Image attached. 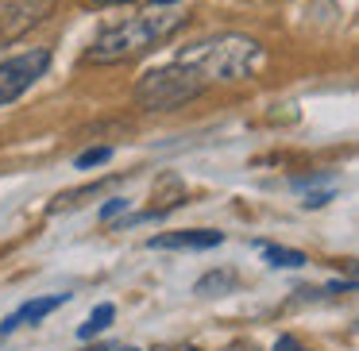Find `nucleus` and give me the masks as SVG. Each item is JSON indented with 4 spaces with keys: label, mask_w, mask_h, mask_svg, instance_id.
Returning <instances> with one entry per match:
<instances>
[{
    "label": "nucleus",
    "mask_w": 359,
    "mask_h": 351,
    "mask_svg": "<svg viewBox=\"0 0 359 351\" xmlns=\"http://www.w3.org/2000/svg\"><path fill=\"white\" fill-rule=\"evenodd\" d=\"M186 27V16L178 8L170 12H147V16H135V20H124V24L109 27L93 39L86 62H97V66H112V62H132V58L147 55L151 47H163L170 35H178Z\"/></svg>",
    "instance_id": "obj_1"
},
{
    "label": "nucleus",
    "mask_w": 359,
    "mask_h": 351,
    "mask_svg": "<svg viewBox=\"0 0 359 351\" xmlns=\"http://www.w3.org/2000/svg\"><path fill=\"white\" fill-rule=\"evenodd\" d=\"M178 62L194 66L205 85H217V81H248L263 66V43L251 39V35H236V32L212 35V39H201L194 47H186L178 55Z\"/></svg>",
    "instance_id": "obj_2"
},
{
    "label": "nucleus",
    "mask_w": 359,
    "mask_h": 351,
    "mask_svg": "<svg viewBox=\"0 0 359 351\" xmlns=\"http://www.w3.org/2000/svg\"><path fill=\"white\" fill-rule=\"evenodd\" d=\"M205 89L209 85L201 81V74H197L194 66L170 62V66H158V70L143 74L140 85H135V101L147 112H170V109H178V104L201 97Z\"/></svg>",
    "instance_id": "obj_3"
},
{
    "label": "nucleus",
    "mask_w": 359,
    "mask_h": 351,
    "mask_svg": "<svg viewBox=\"0 0 359 351\" xmlns=\"http://www.w3.org/2000/svg\"><path fill=\"white\" fill-rule=\"evenodd\" d=\"M50 70V50L47 47H35V50H24V55L0 62V109L12 104L16 97H24L43 74Z\"/></svg>",
    "instance_id": "obj_4"
},
{
    "label": "nucleus",
    "mask_w": 359,
    "mask_h": 351,
    "mask_svg": "<svg viewBox=\"0 0 359 351\" xmlns=\"http://www.w3.org/2000/svg\"><path fill=\"white\" fill-rule=\"evenodd\" d=\"M55 12V0H0V47L24 39Z\"/></svg>",
    "instance_id": "obj_5"
},
{
    "label": "nucleus",
    "mask_w": 359,
    "mask_h": 351,
    "mask_svg": "<svg viewBox=\"0 0 359 351\" xmlns=\"http://www.w3.org/2000/svg\"><path fill=\"white\" fill-rule=\"evenodd\" d=\"M224 235L209 232V228H197V232H170V235H155L147 247H182V251H205V247H220Z\"/></svg>",
    "instance_id": "obj_6"
},
{
    "label": "nucleus",
    "mask_w": 359,
    "mask_h": 351,
    "mask_svg": "<svg viewBox=\"0 0 359 351\" xmlns=\"http://www.w3.org/2000/svg\"><path fill=\"white\" fill-rule=\"evenodd\" d=\"M70 301V294H55V297H39V301H27L24 309L16 312V320H27V324H39L43 317H50V312L58 309V305Z\"/></svg>",
    "instance_id": "obj_7"
},
{
    "label": "nucleus",
    "mask_w": 359,
    "mask_h": 351,
    "mask_svg": "<svg viewBox=\"0 0 359 351\" xmlns=\"http://www.w3.org/2000/svg\"><path fill=\"white\" fill-rule=\"evenodd\" d=\"M112 317H116V305H109V301H104V305H97V309L89 312V320L78 328V336H81V340H89V336L104 332V328L112 324Z\"/></svg>",
    "instance_id": "obj_8"
},
{
    "label": "nucleus",
    "mask_w": 359,
    "mask_h": 351,
    "mask_svg": "<svg viewBox=\"0 0 359 351\" xmlns=\"http://www.w3.org/2000/svg\"><path fill=\"white\" fill-rule=\"evenodd\" d=\"M263 255H266L271 266H286V270H297V266L309 263V259H305L302 251H294V247H263Z\"/></svg>",
    "instance_id": "obj_9"
},
{
    "label": "nucleus",
    "mask_w": 359,
    "mask_h": 351,
    "mask_svg": "<svg viewBox=\"0 0 359 351\" xmlns=\"http://www.w3.org/2000/svg\"><path fill=\"white\" fill-rule=\"evenodd\" d=\"M236 286V274L232 270H220V274H209V278L197 282V294L201 297H212V294H224V289Z\"/></svg>",
    "instance_id": "obj_10"
},
{
    "label": "nucleus",
    "mask_w": 359,
    "mask_h": 351,
    "mask_svg": "<svg viewBox=\"0 0 359 351\" xmlns=\"http://www.w3.org/2000/svg\"><path fill=\"white\" fill-rule=\"evenodd\" d=\"M112 158V147H93V151H81L78 158H74V166L78 170H93V166H104Z\"/></svg>",
    "instance_id": "obj_11"
},
{
    "label": "nucleus",
    "mask_w": 359,
    "mask_h": 351,
    "mask_svg": "<svg viewBox=\"0 0 359 351\" xmlns=\"http://www.w3.org/2000/svg\"><path fill=\"white\" fill-rule=\"evenodd\" d=\"M124 209H128L124 197H112V201H104V205H101V220H112L116 212H124Z\"/></svg>",
    "instance_id": "obj_12"
},
{
    "label": "nucleus",
    "mask_w": 359,
    "mask_h": 351,
    "mask_svg": "<svg viewBox=\"0 0 359 351\" xmlns=\"http://www.w3.org/2000/svg\"><path fill=\"white\" fill-rule=\"evenodd\" d=\"M332 201V189H325V193H309L305 197V209H320V205Z\"/></svg>",
    "instance_id": "obj_13"
},
{
    "label": "nucleus",
    "mask_w": 359,
    "mask_h": 351,
    "mask_svg": "<svg viewBox=\"0 0 359 351\" xmlns=\"http://www.w3.org/2000/svg\"><path fill=\"white\" fill-rule=\"evenodd\" d=\"M151 4H155V8H166V4H174V0H151Z\"/></svg>",
    "instance_id": "obj_14"
},
{
    "label": "nucleus",
    "mask_w": 359,
    "mask_h": 351,
    "mask_svg": "<svg viewBox=\"0 0 359 351\" xmlns=\"http://www.w3.org/2000/svg\"><path fill=\"white\" fill-rule=\"evenodd\" d=\"M97 4H124V0H97Z\"/></svg>",
    "instance_id": "obj_15"
},
{
    "label": "nucleus",
    "mask_w": 359,
    "mask_h": 351,
    "mask_svg": "<svg viewBox=\"0 0 359 351\" xmlns=\"http://www.w3.org/2000/svg\"><path fill=\"white\" fill-rule=\"evenodd\" d=\"M128 351H135V347H128Z\"/></svg>",
    "instance_id": "obj_16"
}]
</instances>
